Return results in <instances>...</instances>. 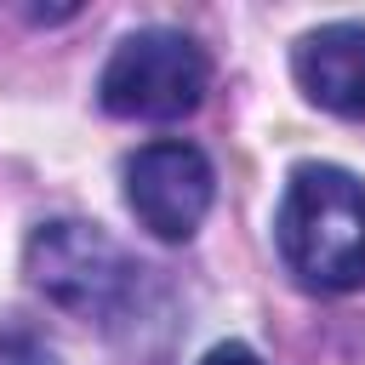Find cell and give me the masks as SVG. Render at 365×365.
Here are the masks:
<instances>
[{
	"instance_id": "cell-1",
	"label": "cell",
	"mask_w": 365,
	"mask_h": 365,
	"mask_svg": "<svg viewBox=\"0 0 365 365\" xmlns=\"http://www.w3.org/2000/svg\"><path fill=\"white\" fill-rule=\"evenodd\" d=\"M274 245L308 291L365 285V182L342 165H297L274 211Z\"/></svg>"
},
{
	"instance_id": "cell-2",
	"label": "cell",
	"mask_w": 365,
	"mask_h": 365,
	"mask_svg": "<svg viewBox=\"0 0 365 365\" xmlns=\"http://www.w3.org/2000/svg\"><path fill=\"white\" fill-rule=\"evenodd\" d=\"M23 268L29 279L68 314L80 319H97V325H120L137 297H143V274L97 222H46L29 234V251H23Z\"/></svg>"
},
{
	"instance_id": "cell-3",
	"label": "cell",
	"mask_w": 365,
	"mask_h": 365,
	"mask_svg": "<svg viewBox=\"0 0 365 365\" xmlns=\"http://www.w3.org/2000/svg\"><path fill=\"white\" fill-rule=\"evenodd\" d=\"M211 63L177 29H137L114 46L97 80V103L120 120H182L205 103Z\"/></svg>"
},
{
	"instance_id": "cell-4",
	"label": "cell",
	"mask_w": 365,
	"mask_h": 365,
	"mask_svg": "<svg viewBox=\"0 0 365 365\" xmlns=\"http://www.w3.org/2000/svg\"><path fill=\"white\" fill-rule=\"evenodd\" d=\"M211 194H217V171L182 137L143 143L125 160V205L154 240H171V245L194 240V228L211 211Z\"/></svg>"
},
{
	"instance_id": "cell-5",
	"label": "cell",
	"mask_w": 365,
	"mask_h": 365,
	"mask_svg": "<svg viewBox=\"0 0 365 365\" xmlns=\"http://www.w3.org/2000/svg\"><path fill=\"white\" fill-rule=\"evenodd\" d=\"M297 86L348 120H365V23H325L297 40L291 51Z\"/></svg>"
},
{
	"instance_id": "cell-6",
	"label": "cell",
	"mask_w": 365,
	"mask_h": 365,
	"mask_svg": "<svg viewBox=\"0 0 365 365\" xmlns=\"http://www.w3.org/2000/svg\"><path fill=\"white\" fill-rule=\"evenodd\" d=\"M200 365H262V359H257L245 342H217V348H211Z\"/></svg>"
}]
</instances>
